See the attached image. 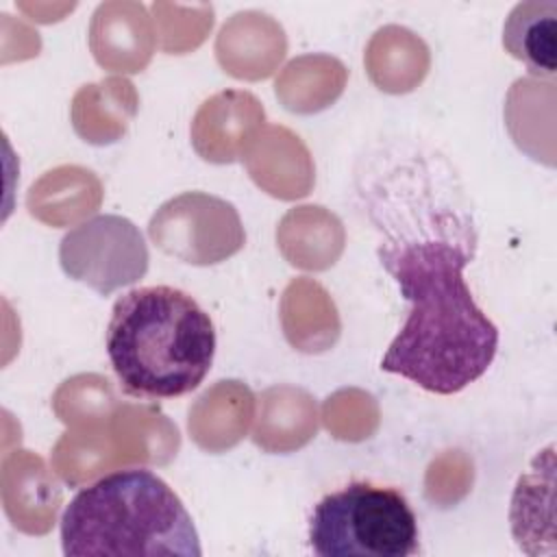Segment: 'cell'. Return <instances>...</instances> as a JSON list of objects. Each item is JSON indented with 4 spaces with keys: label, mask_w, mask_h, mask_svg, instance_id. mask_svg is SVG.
<instances>
[{
    "label": "cell",
    "mask_w": 557,
    "mask_h": 557,
    "mask_svg": "<svg viewBox=\"0 0 557 557\" xmlns=\"http://www.w3.org/2000/svg\"><path fill=\"white\" fill-rule=\"evenodd\" d=\"M474 235L389 242L379 261L396 281L409 313L381 359V370L450 396L481 379L498 350V329L474 302L463 268Z\"/></svg>",
    "instance_id": "6da1fadb"
},
{
    "label": "cell",
    "mask_w": 557,
    "mask_h": 557,
    "mask_svg": "<svg viewBox=\"0 0 557 557\" xmlns=\"http://www.w3.org/2000/svg\"><path fill=\"white\" fill-rule=\"evenodd\" d=\"M104 344L124 394L163 400L185 396L205 381L215 355V329L187 292L152 285L115 300Z\"/></svg>",
    "instance_id": "7a4b0ae2"
},
{
    "label": "cell",
    "mask_w": 557,
    "mask_h": 557,
    "mask_svg": "<svg viewBox=\"0 0 557 557\" xmlns=\"http://www.w3.org/2000/svg\"><path fill=\"white\" fill-rule=\"evenodd\" d=\"M61 546L67 557L202 555L183 500L146 468L115 470L83 487L61 516Z\"/></svg>",
    "instance_id": "3957f363"
},
{
    "label": "cell",
    "mask_w": 557,
    "mask_h": 557,
    "mask_svg": "<svg viewBox=\"0 0 557 557\" xmlns=\"http://www.w3.org/2000/svg\"><path fill=\"white\" fill-rule=\"evenodd\" d=\"M309 546L318 557H409L418 520L398 490L355 481L313 507Z\"/></svg>",
    "instance_id": "277c9868"
},
{
    "label": "cell",
    "mask_w": 557,
    "mask_h": 557,
    "mask_svg": "<svg viewBox=\"0 0 557 557\" xmlns=\"http://www.w3.org/2000/svg\"><path fill=\"white\" fill-rule=\"evenodd\" d=\"M61 268L107 296L146 274L148 250L139 228L120 215H98L70 231L59 246Z\"/></svg>",
    "instance_id": "5b68a950"
},
{
    "label": "cell",
    "mask_w": 557,
    "mask_h": 557,
    "mask_svg": "<svg viewBox=\"0 0 557 557\" xmlns=\"http://www.w3.org/2000/svg\"><path fill=\"white\" fill-rule=\"evenodd\" d=\"M503 48L533 76L557 72V2H518L503 24Z\"/></svg>",
    "instance_id": "8992f818"
}]
</instances>
